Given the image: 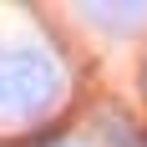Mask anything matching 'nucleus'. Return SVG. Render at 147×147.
Here are the masks:
<instances>
[{"instance_id":"nucleus-1","label":"nucleus","mask_w":147,"mask_h":147,"mask_svg":"<svg viewBox=\"0 0 147 147\" xmlns=\"http://www.w3.org/2000/svg\"><path fill=\"white\" fill-rule=\"evenodd\" d=\"M61 61L41 46H0V127H26L61 102Z\"/></svg>"},{"instance_id":"nucleus-2","label":"nucleus","mask_w":147,"mask_h":147,"mask_svg":"<svg viewBox=\"0 0 147 147\" xmlns=\"http://www.w3.org/2000/svg\"><path fill=\"white\" fill-rule=\"evenodd\" d=\"M81 15L96 20V26H112L117 36H132V26L147 20V5H112V0H102V5H81Z\"/></svg>"}]
</instances>
